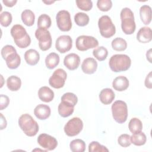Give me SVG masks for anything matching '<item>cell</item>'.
<instances>
[{"mask_svg": "<svg viewBox=\"0 0 152 152\" xmlns=\"http://www.w3.org/2000/svg\"><path fill=\"white\" fill-rule=\"evenodd\" d=\"M15 45L20 48L23 49L28 47L31 43L30 36L25 28L20 24L13 26L10 31Z\"/></svg>", "mask_w": 152, "mask_h": 152, "instance_id": "1", "label": "cell"}, {"mask_svg": "<svg viewBox=\"0 0 152 152\" xmlns=\"http://www.w3.org/2000/svg\"><path fill=\"white\" fill-rule=\"evenodd\" d=\"M1 56L5 61L6 64L10 69H14L17 68L21 63L20 55L12 45H5L1 49Z\"/></svg>", "mask_w": 152, "mask_h": 152, "instance_id": "2", "label": "cell"}, {"mask_svg": "<svg viewBox=\"0 0 152 152\" xmlns=\"http://www.w3.org/2000/svg\"><path fill=\"white\" fill-rule=\"evenodd\" d=\"M131 65V58L125 54L114 55L110 57L109 62L110 69L115 72L127 71L130 68Z\"/></svg>", "mask_w": 152, "mask_h": 152, "instance_id": "3", "label": "cell"}, {"mask_svg": "<svg viewBox=\"0 0 152 152\" xmlns=\"http://www.w3.org/2000/svg\"><path fill=\"white\" fill-rule=\"evenodd\" d=\"M18 125L24 133L28 137L35 136L39 131L37 122L29 114L25 113L18 119Z\"/></svg>", "mask_w": 152, "mask_h": 152, "instance_id": "4", "label": "cell"}, {"mask_svg": "<svg viewBox=\"0 0 152 152\" xmlns=\"http://www.w3.org/2000/svg\"><path fill=\"white\" fill-rule=\"evenodd\" d=\"M122 30L125 34H132L136 28L134 13L127 7L124 8L120 14Z\"/></svg>", "mask_w": 152, "mask_h": 152, "instance_id": "5", "label": "cell"}, {"mask_svg": "<svg viewBox=\"0 0 152 152\" xmlns=\"http://www.w3.org/2000/svg\"><path fill=\"white\" fill-rule=\"evenodd\" d=\"M112 113L114 120L119 123L126 122L128 117V107L126 103L122 100H116L112 105Z\"/></svg>", "mask_w": 152, "mask_h": 152, "instance_id": "6", "label": "cell"}, {"mask_svg": "<svg viewBox=\"0 0 152 152\" xmlns=\"http://www.w3.org/2000/svg\"><path fill=\"white\" fill-rule=\"evenodd\" d=\"M98 26L100 34L104 38H110L116 33L115 26L108 15H103L99 19Z\"/></svg>", "mask_w": 152, "mask_h": 152, "instance_id": "7", "label": "cell"}, {"mask_svg": "<svg viewBox=\"0 0 152 152\" xmlns=\"http://www.w3.org/2000/svg\"><path fill=\"white\" fill-rule=\"evenodd\" d=\"M35 36L39 40V46L40 50L46 51L52 46V37L50 31L43 28H38L35 31Z\"/></svg>", "mask_w": 152, "mask_h": 152, "instance_id": "8", "label": "cell"}, {"mask_svg": "<svg viewBox=\"0 0 152 152\" xmlns=\"http://www.w3.org/2000/svg\"><path fill=\"white\" fill-rule=\"evenodd\" d=\"M98 45V40L95 37L90 36H80L75 41L76 48L80 51L87 50L89 49L97 47Z\"/></svg>", "mask_w": 152, "mask_h": 152, "instance_id": "9", "label": "cell"}, {"mask_svg": "<svg viewBox=\"0 0 152 152\" xmlns=\"http://www.w3.org/2000/svg\"><path fill=\"white\" fill-rule=\"evenodd\" d=\"M83 128V122L78 117H74L65 125L64 132L68 137H74L80 134Z\"/></svg>", "mask_w": 152, "mask_h": 152, "instance_id": "10", "label": "cell"}, {"mask_svg": "<svg viewBox=\"0 0 152 152\" xmlns=\"http://www.w3.org/2000/svg\"><path fill=\"white\" fill-rule=\"evenodd\" d=\"M56 21L57 26L61 31H68L71 29L72 21L70 13L68 11H59L56 15Z\"/></svg>", "mask_w": 152, "mask_h": 152, "instance_id": "11", "label": "cell"}, {"mask_svg": "<svg viewBox=\"0 0 152 152\" xmlns=\"http://www.w3.org/2000/svg\"><path fill=\"white\" fill-rule=\"evenodd\" d=\"M67 78L66 71L61 68L56 69L49 79V85L54 88H61L64 87Z\"/></svg>", "mask_w": 152, "mask_h": 152, "instance_id": "12", "label": "cell"}, {"mask_svg": "<svg viewBox=\"0 0 152 152\" xmlns=\"http://www.w3.org/2000/svg\"><path fill=\"white\" fill-rule=\"evenodd\" d=\"M38 144L43 148L48 150H53L58 145L56 139L46 134H41L37 138Z\"/></svg>", "mask_w": 152, "mask_h": 152, "instance_id": "13", "label": "cell"}, {"mask_svg": "<svg viewBox=\"0 0 152 152\" xmlns=\"http://www.w3.org/2000/svg\"><path fill=\"white\" fill-rule=\"evenodd\" d=\"M72 46V40L71 37L68 35L60 36L56 40L55 48L61 53H65L70 50Z\"/></svg>", "mask_w": 152, "mask_h": 152, "instance_id": "14", "label": "cell"}, {"mask_svg": "<svg viewBox=\"0 0 152 152\" xmlns=\"http://www.w3.org/2000/svg\"><path fill=\"white\" fill-rule=\"evenodd\" d=\"M80 64V56L74 53H69L65 56L64 59V65L69 70L73 71L78 68Z\"/></svg>", "mask_w": 152, "mask_h": 152, "instance_id": "15", "label": "cell"}, {"mask_svg": "<svg viewBox=\"0 0 152 152\" xmlns=\"http://www.w3.org/2000/svg\"><path fill=\"white\" fill-rule=\"evenodd\" d=\"M97 68V62L93 58H87L81 64V69L87 74H94Z\"/></svg>", "mask_w": 152, "mask_h": 152, "instance_id": "16", "label": "cell"}, {"mask_svg": "<svg viewBox=\"0 0 152 152\" xmlns=\"http://www.w3.org/2000/svg\"><path fill=\"white\" fill-rule=\"evenodd\" d=\"M51 110L49 106L44 104H40L36 106L34 109V114L40 120H45L50 115Z\"/></svg>", "mask_w": 152, "mask_h": 152, "instance_id": "17", "label": "cell"}, {"mask_svg": "<svg viewBox=\"0 0 152 152\" xmlns=\"http://www.w3.org/2000/svg\"><path fill=\"white\" fill-rule=\"evenodd\" d=\"M137 39L138 42L142 43L150 42L152 39V31L150 27H142L137 34Z\"/></svg>", "mask_w": 152, "mask_h": 152, "instance_id": "18", "label": "cell"}, {"mask_svg": "<svg viewBox=\"0 0 152 152\" xmlns=\"http://www.w3.org/2000/svg\"><path fill=\"white\" fill-rule=\"evenodd\" d=\"M58 110L59 115L63 118H66L71 116L74 110V106L72 104L61 100V102L59 104Z\"/></svg>", "mask_w": 152, "mask_h": 152, "instance_id": "19", "label": "cell"}, {"mask_svg": "<svg viewBox=\"0 0 152 152\" xmlns=\"http://www.w3.org/2000/svg\"><path fill=\"white\" fill-rule=\"evenodd\" d=\"M129 81L125 76H118L116 77L112 82V87L118 91H123L126 90L129 87Z\"/></svg>", "mask_w": 152, "mask_h": 152, "instance_id": "20", "label": "cell"}, {"mask_svg": "<svg viewBox=\"0 0 152 152\" xmlns=\"http://www.w3.org/2000/svg\"><path fill=\"white\" fill-rule=\"evenodd\" d=\"M115 97L114 91L109 88H106L101 90L99 94V99L104 104H110Z\"/></svg>", "mask_w": 152, "mask_h": 152, "instance_id": "21", "label": "cell"}, {"mask_svg": "<svg viewBox=\"0 0 152 152\" xmlns=\"http://www.w3.org/2000/svg\"><path fill=\"white\" fill-rule=\"evenodd\" d=\"M38 96L44 102H50L54 98V92L47 86L41 87L38 91Z\"/></svg>", "mask_w": 152, "mask_h": 152, "instance_id": "22", "label": "cell"}, {"mask_svg": "<svg viewBox=\"0 0 152 152\" xmlns=\"http://www.w3.org/2000/svg\"><path fill=\"white\" fill-rule=\"evenodd\" d=\"M24 59L26 63L29 65H35L39 61V53L35 49H28L24 53Z\"/></svg>", "mask_w": 152, "mask_h": 152, "instance_id": "23", "label": "cell"}, {"mask_svg": "<svg viewBox=\"0 0 152 152\" xmlns=\"http://www.w3.org/2000/svg\"><path fill=\"white\" fill-rule=\"evenodd\" d=\"M151 8L149 5H144L140 9L141 20L145 25H148L151 21Z\"/></svg>", "mask_w": 152, "mask_h": 152, "instance_id": "24", "label": "cell"}, {"mask_svg": "<svg viewBox=\"0 0 152 152\" xmlns=\"http://www.w3.org/2000/svg\"><path fill=\"white\" fill-rule=\"evenodd\" d=\"M7 86L10 90L12 91H16L21 87V79L16 75L10 76L7 80Z\"/></svg>", "mask_w": 152, "mask_h": 152, "instance_id": "25", "label": "cell"}, {"mask_svg": "<svg viewBox=\"0 0 152 152\" xmlns=\"http://www.w3.org/2000/svg\"><path fill=\"white\" fill-rule=\"evenodd\" d=\"M59 56L55 52H51L47 55L45 59V64L49 69L55 68L59 63Z\"/></svg>", "mask_w": 152, "mask_h": 152, "instance_id": "26", "label": "cell"}, {"mask_svg": "<svg viewBox=\"0 0 152 152\" xmlns=\"http://www.w3.org/2000/svg\"><path fill=\"white\" fill-rule=\"evenodd\" d=\"M23 23L27 26H32L35 21V15L34 12L30 10H24L21 15Z\"/></svg>", "mask_w": 152, "mask_h": 152, "instance_id": "27", "label": "cell"}, {"mask_svg": "<svg viewBox=\"0 0 152 152\" xmlns=\"http://www.w3.org/2000/svg\"><path fill=\"white\" fill-rule=\"evenodd\" d=\"M131 142L137 146H141L146 142L147 137L143 132H139L135 134H132L130 137Z\"/></svg>", "mask_w": 152, "mask_h": 152, "instance_id": "28", "label": "cell"}, {"mask_svg": "<svg viewBox=\"0 0 152 152\" xmlns=\"http://www.w3.org/2000/svg\"><path fill=\"white\" fill-rule=\"evenodd\" d=\"M69 147L73 152H83L86 150V143L81 139H75L71 141Z\"/></svg>", "mask_w": 152, "mask_h": 152, "instance_id": "29", "label": "cell"}, {"mask_svg": "<svg viewBox=\"0 0 152 152\" xmlns=\"http://www.w3.org/2000/svg\"><path fill=\"white\" fill-rule=\"evenodd\" d=\"M128 128L132 134L141 132L142 129V122L137 118H133L128 124Z\"/></svg>", "mask_w": 152, "mask_h": 152, "instance_id": "30", "label": "cell"}, {"mask_svg": "<svg viewBox=\"0 0 152 152\" xmlns=\"http://www.w3.org/2000/svg\"><path fill=\"white\" fill-rule=\"evenodd\" d=\"M89 17L84 12H78L74 16V21L77 25L81 27L87 26L89 23Z\"/></svg>", "mask_w": 152, "mask_h": 152, "instance_id": "31", "label": "cell"}, {"mask_svg": "<svg viewBox=\"0 0 152 152\" xmlns=\"http://www.w3.org/2000/svg\"><path fill=\"white\" fill-rule=\"evenodd\" d=\"M112 47L116 51H124L127 48L126 40L121 37H116L112 42Z\"/></svg>", "mask_w": 152, "mask_h": 152, "instance_id": "32", "label": "cell"}, {"mask_svg": "<svg viewBox=\"0 0 152 152\" xmlns=\"http://www.w3.org/2000/svg\"><path fill=\"white\" fill-rule=\"evenodd\" d=\"M52 21L50 17L46 14L40 15L37 19V27L38 28H49L51 26Z\"/></svg>", "mask_w": 152, "mask_h": 152, "instance_id": "33", "label": "cell"}, {"mask_svg": "<svg viewBox=\"0 0 152 152\" xmlns=\"http://www.w3.org/2000/svg\"><path fill=\"white\" fill-rule=\"evenodd\" d=\"M93 56L99 61L105 60L108 55V51L104 46H99L93 50Z\"/></svg>", "mask_w": 152, "mask_h": 152, "instance_id": "34", "label": "cell"}, {"mask_svg": "<svg viewBox=\"0 0 152 152\" xmlns=\"http://www.w3.org/2000/svg\"><path fill=\"white\" fill-rule=\"evenodd\" d=\"M89 152H104L109 151V150L104 145H101L97 141H92L88 145Z\"/></svg>", "mask_w": 152, "mask_h": 152, "instance_id": "35", "label": "cell"}, {"mask_svg": "<svg viewBox=\"0 0 152 152\" xmlns=\"http://www.w3.org/2000/svg\"><path fill=\"white\" fill-rule=\"evenodd\" d=\"M12 20V17L10 12L8 11H4L1 12L0 15V23L2 26L5 27L9 26L11 24Z\"/></svg>", "mask_w": 152, "mask_h": 152, "instance_id": "36", "label": "cell"}, {"mask_svg": "<svg viewBox=\"0 0 152 152\" xmlns=\"http://www.w3.org/2000/svg\"><path fill=\"white\" fill-rule=\"evenodd\" d=\"M76 4L78 8L86 11H90L93 7V2L90 0H78Z\"/></svg>", "mask_w": 152, "mask_h": 152, "instance_id": "37", "label": "cell"}, {"mask_svg": "<svg viewBox=\"0 0 152 152\" xmlns=\"http://www.w3.org/2000/svg\"><path fill=\"white\" fill-rule=\"evenodd\" d=\"M97 6L102 11H108L112 7V2L111 0H98L97 2Z\"/></svg>", "mask_w": 152, "mask_h": 152, "instance_id": "38", "label": "cell"}, {"mask_svg": "<svg viewBox=\"0 0 152 152\" xmlns=\"http://www.w3.org/2000/svg\"><path fill=\"white\" fill-rule=\"evenodd\" d=\"M61 100L67 102L75 106L78 102V98L75 94L71 92H68L62 95L61 97Z\"/></svg>", "mask_w": 152, "mask_h": 152, "instance_id": "39", "label": "cell"}, {"mask_svg": "<svg viewBox=\"0 0 152 152\" xmlns=\"http://www.w3.org/2000/svg\"><path fill=\"white\" fill-rule=\"evenodd\" d=\"M130 137L131 136L129 134H126L121 135L118 138V144L122 147H128L131 144Z\"/></svg>", "mask_w": 152, "mask_h": 152, "instance_id": "40", "label": "cell"}, {"mask_svg": "<svg viewBox=\"0 0 152 152\" xmlns=\"http://www.w3.org/2000/svg\"><path fill=\"white\" fill-rule=\"evenodd\" d=\"M1 104H0V110H3L8 107L10 103V99L9 97L4 94H1Z\"/></svg>", "mask_w": 152, "mask_h": 152, "instance_id": "41", "label": "cell"}, {"mask_svg": "<svg viewBox=\"0 0 152 152\" xmlns=\"http://www.w3.org/2000/svg\"><path fill=\"white\" fill-rule=\"evenodd\" d=\"M151 78H152V76H151V72L150 71L148 74L147 75L146 78H145V82H144V84H145V86L149 88V89H151L152 88V83H151Z\"/></svg>", "mask_w": 152, "mask_h": 152, "instance_id": "42", "label": "cell"}, {"mask_svg": "<svg viewBox=\"0 0 152 152\" xmlns=\"http://www.w3.org/2000/svg\"><path fill=\"white\" fill-rule=\"evenodd\" d=\"M2 2L7 7H12L14 5H15V4L17 2V0H10V1H9V0H3Z\"/></svg>", "mask_w": 152, "mask_h": 152, "instance_id": "43", "label": "cell"}, {"mask_svg": "<svg viewBox=\"0 0 152 152\" xmlns=\"http://www.w3.org/2000/svg\"><path fill=\"white\" fill-rule=\"evenodd\" d=\"M1 114V130L4 129V128H5L7 127V121L5 119V118H4V116H3V115L2 113Z\"/></svg>", "mask_w": 152, "mask_h": 152, "instance_id": "44", "label": "cell"}, {"mask_svg": "<svg viewBox=\"0 0 152 152\" xmlns=\"http://www.w3.org/2000/svg\"><path fill=\"white\" fill-rule=\"evenodd\" d=\"M151 49H150L146 53L147 59L149 61L150 63H151Z\"/></svg>", "mask_w": 152, "mask_h": 152, "instance_id": "45", "label": "cell"}, {"mask_svg": "<svg viewBox=\"0 0 152 152\" xmlns=\"http://www.w3.org/2000/svg\"><path fill=\"white\" fill-rule=\"evenodd\" d=\"M43 2H44V3L46 4L49 5V4H52V3L55 2V1H43Z\"/></svg>", "mask_w": 152, "mask_h": 152, "instance_id": "46", "label": "cell"}]
</instances>
